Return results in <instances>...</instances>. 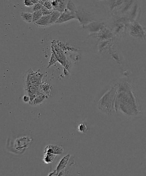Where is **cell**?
<instances>
[{
    "instance_id": "obj_1",
    "label": "cell",
    "mask_w": 146,
    "mask_h": 176,
    "mask_svg": "<svg viewBox=\"0 0 146 176\" xmlns=\"http://www.w3.org/2000/svg\"><path fill=\"white\" fill-rule=\"evenodd\" d=\"M117 87L115 108L116 113L120 112L129 117L139 115L141 111L138 98L132 86L127 82L116 84Z\"/></svg>"
},
{
    "instance_id": "obj_2",
    "label": "cell",
    "mask_w": 146,
    "mask_h": 176,
    "mask_svg": "<svg viewBox=\"0 0 146 176\" xmlns=\"http://www.w3.org/2000/svg\"><path fill=\"white\" fill-rule=\"evenodd\" d=\"M116 90V85L115 84L105 93L99 101V109L108 115H112L116 113L115 104Z\"/></svg>"
},
{
    "instance_id": "obj_3",
    "label": "cell",
    "mask_w": 146,
    "mask_h": 176,
    "mask_svg": "<svg viewBox=\"0 0 146 176\" xmlns=\"http://www.w3.org/2000/svg\"><path fill=\"white\" fill-rule=\"evenodd\" d=\"M111 12L113 13H125L131 8L136 0H106Z\"/></svg>"
},
{
    "instance_id": "obj_4",
    "label": "cell",
    "mask_w": 146,
    "mask_h": 176,
    "mask_svg": "<svg viewBox=\"0 0 146 176\" xmlns=\"http://www.w3.org/2000/svg\"><path fill=\"white\" fill-rule=\"evenodd\" d=\"M127 30L134 38L145 39V29L136 21H131L129 22L127 25Z\"/></svg>"
},
{
    "instance_id": "obj_5",
    "label": "cell",
    "mask_w": 146,
    "mask_h": 176,
    "mask_svg": "<svg viewBox=\"0 0 146 176\" xmlns=\"http://www.w3.org/2000/svg\"><path fill=\"white\" fill-rule=\"evenodd\" d=\"M43 75L40 73V69L34 72L32 69H30L27 71L24 76V81L28 82L35 86H40Z\"/></svg>"
},
{
    "instance_id": "obj_6",
    "label": "cell",
    "mask_w": 146,
    "mask_h": 176,
    "mask_svg": "<svg viewBox=\"0 0 146 176\" xmlns=\"http://www.w3.org/2000/svg\"><path fill=\"white\" fill-rule=\"evenodd\" d=\"M33 141V139L30 137H23L17 139L15 141L14 146L16 150L20 151L27 149Z\"/></svg>"
},
{
    "instance_id": "obj_7",
    "label": "cell",
    "mask_w": 146,
    "mask_h": 176,
    "mask_svg": "<svg viewBox=\"0 0 146 176\" xmlns=\"http://www.w3.org/2000/svg\"><path fill=\"white\" fill-rule=\"evenodd\" d=\"M75 16L76 19H77L79 22L83 26L88 24L93 20L91 14L83 9L77 10L75 13Z\"/></svg>"
},
{
    "instance_id": "obj_8",
    "label": "cell",
    "mask_w": 146,
    "mask_h": 176,
    "mask_svg": "<svg viewBox=\"0 0 146 176\" xmlns=\"http://www.w3.org/2000/svg\"><path fill=\"white\" fill-rule=\"evenodd\" d=\"M71 155L67 154L63 157L59 162L56 169L55 171L49 174V176H58V174L62 171L64 170L67 165L70 159Z\"/></svg>"
},
{
    "instance_id": "obj_9",
    "label": "cell",
    "mask_w": 146,
    "mask_h": 176,
    "mask_svg": "<svg viewBox=\"0 0 146 176\" xmlns=\"http://www.w3.org/2000/svg\"><path fill=\"white\" fill-rule=\"evenodd\" d=\"M83 28L93 34L99 32L105 26L103 22L96 21H91L88 24L83 26Z\"/></svg>"
},
{
    "instance_id": "obj_10",
    "label": "cell",
    "mask_w": 146,
    "mask_h": 176,
    "mask_svg": "<svg viewBox=\"0 0 146 176\" xmlns=\"http://www.w3.org/2000/svg\"><path fill=\"white\" fill-rule=\"evenodd\" d=\"M95 35L98 39L101 41L111 39L114 36L113 33L109 29L104 27L100 31L96 33L93 34Z\"/></svg>"
},
{
    "instance_id": "obj_11",
    "label": "cell",
    "mask_w": 146,
    "mask_h": 176,
    "mask_svg": "<svg viewBox=\"0 0 146 176\" xmlns=\"http://www.w3.org/2000/svg\"><path fill=\"white\" fill-rule=\"evenodd\" d=\"M76 19L75 13L71 12L67 9L61 13L60 17L55 22V23H63L67 22L73 19Z\"/></svg>"
},
{
    "instance_id": "obj_12",
    "label": "cell",
    "mask_w": 146,
    "mask_h": 176,
    "mask_svg": "<svg viewBox=\"0 0 146 176\" xmlns=\"http://www.w3.org/2000/svg\"><path fill=\"white\" fill-rule=\"evenodd\" d=\"M64 149L62 146L57 145H49L45 147L44 153H51L55 155H61L63 153Z\"/></svg>"
},
{
    "instance_id": "obj_13",
    "label": "cell",
    "mask_w": 146,
    "mask_h": 176,
    "mask_svg": "<svg viewBox=\"0 0 146 176\" xmlns=\"http://www.w3.org/2000/svg\"><path fill=\"white\" fill-rule=\"evenodd\" d=\"M51 14L43 16L38 20L34 22V24L38 26L45 27L50 26Z\"/></svg>"
},
{
    "instance_id": "obj_14",
    "label": "cell",
    "mask_w": 146,
    "mask_h": 176,
    "mask_svg": "<svg viewBox=\"0 0 146 176\" xmlns=\"http://www.w3.org/2000/svg\"><path fill=\"white\" fill-rule=\"evenodd\" d=\"M48 97L44 93H41L35 96L31 101L29 102V103L31 105H38L41 104L45 100L47 99Z\"/></svg>"
},
{
    "instance_id": "obj_15",
    "label": "cell",
    "mask_w": 146,
    "mask_h": 176,
    "mask_svg": "<svg viewBox=\"0 0 146 176\" xmlns=\"http://www.w3.org/2000/svg\"><path fill=\"white\" fill-rule=\"evenodd\" d=\"M57 3V6L53 10L59 11L62 13L65 10L66 8L68 0H55Z\"/></svg>"
},
{
    "instance_id": "obj_16",
    "label": "cell",
    "mask_w": 146,
    "mask_h": 176,
    "mask_svg": "<svg viewBox=\"0 0 146 176\" xmlns=\"http://www.w3.org/2000/svg\"><path fill=\"white\" fill-rule=\"evenodd\" d=\"M41 88L42 92L49 98L50 96L51 92L52 90V86L48 84L42 82L41 84Z\"/></svg>"
},
{
    "instance_id": "obj_17",
    "label": "cell",
    "mask_w": 146,
    "mask_h": 176,
    "mask_svg": "<svg viewBox=\"0 0 146 176\" xmlns=\"http://www.w3.org/2000/svg\"><path fill=\"white\" fill-rule=\"evenodd\" d=\"M56 156V155L51 153H44V156L43 158V162L46 164H49L53 162Z\"/></svg>"
},
{
    "instance_id": "obj_18",
    "label": "cell",
    "mask_w": 146,
    "mask_h": 176,
    "mask_svg": "<svg viewBox=\"0 0 146 176\" xmlns=\"http://www.w3.org/2000/svg\"><path fill=\"white\" fill-rule=\"evenodd\" d=\"M21 18L24 21L27 23L32 22L33 13L29 12H23L21 14Z\"/></svg>"
},
{
    "instance_id": "obj_19",
    "label": "cell",
    "mask_w": 146,
    "mask_h": 176,
    "mask_svg": "<svg viewBox=\"0 0 146 176\" xmlns=\"http://www.w3.org/2000/svg\"><path fill=\"white\" fill-rule=\"evenodd\" d=\"M61 13L59 11L53 10L52 13L51 14L50 20V25L55 23L58 20L60 17Z\"/></svg>"
},
{
    "instance_id": "obj_20",
    "label": "cell",
    "mask_w": 146,
    "mask_h": 176,
    "mask_svg": "<svg viewBox=\"0 0 146 176\" xmlns=\"http://www.w3.org/2000/svg\"><path fill=\"white\" fill-rule=\"evenodd\" d=\"M66 9L71 12H74V13H76L78 10L76 6H75L72 0H68Z\"/></svg>"
},
{
    "instance_id": "obj_21",
    "label": "cell",
    "mask_w": 146,
    "mask_h": 176,
    "mask_svg": "<svg viewBox=\"0 0 146 176\" xmlns=\"http://www.w3.org/2000/svg\"><path fill=\"white\" fill-rule=\"evenodd\" d=\"M43 16L41 9V10H39V11L33 12V13L32 22H33V23L36 22V21L38 20Z\"/></svg>"
},
{
    "instance_id": "obj_22",
    "label": "cell",
    "mask_w": 146,
    "mask_h": 176,
    "mask_svg": "<svg viewBox=\"0 0 146 176\" xmlns=\"http://www.w3.org/2000/svg\"><path fill=\"white\" fill-rule=\"evenodd\" d=\"M57 59L56 57L55 56V54L53 52L51 51V57L50 58V60L49 62V65H48V68H49L50 67L53 65L55 64L57 62Z\"/></svg>"
},
{
    "instance_id": "obj_23",
    "label": "cell",
    "mask_w": 146,
    "mask_h": 176,
    "mask_svg": "<svg viewBox=\"0 0 146 176\" xmlns=\"http://www.w3.org/2000/svg\"><path fill=\"white\" fill-rule=\"evenodd\" d=\"M42 2L43 6L45 7L48 9L49 10H53V7H52V4H51V1L48 0L44 2Z\"/></svg>"
},
{
    "instance_id": "obj_24",
    "label": "cell",
    "mask_w": 146,
    "mask_h": 176,
    "mask_svg": "<svg viewBox=\"0 0 146 176\" xmlns=\"http://www.w3.org/2000/svg\"><path fill=\"white\" fill-rule=\"evenodd\" d=\"M78 130L79 132L81 133H85L87 131V127L86 125L84 123L79 125L78 126Z\"/></svg>"
},
{
    "instance_id": "obj_25",
    "label": "cell",
    "mask_w": 146,
    "mask_h": 176,
    "mask_svg": "<svg viewBox=\"0 0 146 176\" xmlns=\"http://www.w3.org/2000/svg\"><path fill=\"white\" fill-rule=\"evenodd\" d=\"M42 7H43V5H42V2L39 1L38 3H36V4L33 5V11L34 12L41 10Z\"/></svg>"
},
{
    "instance_id": "obj_26",
    "label": "cell",
    "mask_w": 146,
    "mask_h": 176,
    "mask_svg": "<svg viewBox=\"0 0 146 176\" xmlns=\"http://www.w3.org/2000/svg\"><path fill=\"white\" fill-rule=\"evenodd\" d=\"M41 11H42V14L43 16L48 15L51 14L53 12V10H49L48 9L44 7L43 6L42 9H41Z\"/></svg>"
},
{
    "instance_id": "obj_27",
    "label": "cell",
    "mask_w": 146,
    "mask_h": 176,
    "mask_svg": "<svg viewBox=\"0 0 146 176\" xmlns=\"http://www.w3.org/2000/svg\"><path fill=\"white\" fill-rule=\"evenodd\" d=\"M24 3L25 6L27 7H31L34 5L33 3L31 1V0H24Z\"/></svg>"
},
{
    "instance_id": "obj_28",
    "label": "cell",
    "mask_w": 146,
    "mask_h": 176,
    "mask_svg": "<svg viewBox=\"0 0 146 176\" xmlns=\"http://www.w3.org/2000/svg\"><path fill=\"white\" fill-rule=\"evenodd\" d=\"M23 101L25 102H26V103H28V102H29L30 101V97L29 96L27 95H25L23 97Z\"/></svg>"
},
{
    "instance_id": "obj_29",
    "label": "cell",
    "mask_w": 146,
    "mask_h": 176,
    "mask_svg": "<svg viewBox=\"0 0 146 176\" xmlns=\"http://www.w3.org/2000/svg\"><path fill=\"white\" fill-rule=\"evenodd\" d=\"M31 1L33 3V4H36V3H38L39 2V0H31Z\"/></svg>"
},
{
    "instance_id": "obj_30",
    "label": "cell",
    "mask_w": 146,
    "mask_h": 176,
    "mask_svg": "<svg viewBox=\"0 0 146 176\" xmlns=\"http://www.w3.org/2000/svg\"><path fill=\"white\" fill-rule=\"evenodd\" d=\"M39 1H40L43 2H44L46 1H48V0H39Z\"/></svg>"
}]
</instances>
